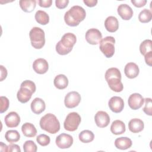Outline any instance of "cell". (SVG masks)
<instances>
[{
    "label": "cell",
    "mask_w": 152,
    "mask_h": 152,
    "mask_svg": "<svg viewBox=\"0 0 152 152\" xmlns=\"http://www.w3.org/2000/svg\"><path fill=\"white\" fill-rule=\"evenodd\" d=\"M115 39L112 36H106L100 42L99 49L106 58H111L115 53Z\"/></svg>",
    "instance_id": "52a82bcc"
},
{
    "label": "cell",
    "mask_w": 152,
    "mask_h": 152,
    "mask_svg": "<svg viewBox=\"0 0 152 152\" xmlns=\"http://www.w3.org/2000/svg\"><path fill=\"white\" fill-rule=\"evenodd\" d=\"M86 41L90 45H97L102 40V34L97 28H90L88 30L85 35Z\"/></svg>",
    "instance_id": "30bf717a"
},
{
    "label": "cell",
    "mask_w": 152,
    "mask_h": 152,
    "mask_svg": "<svg viewBox=\"0 0 152 152\" xmlns=\"http://www.w3.org/2000/svg\"><path fill=\"white\" fill-rule=\"evenodd\" d=\"M144 102V99L139 93H133L128 98V103L129 107L133 110H137L141 107Z\"/></svg>",
    "instance_id": "7c38bea8"
},
{
    "label": "cell",
    "mask_w": 152,
    "mask_h": 152,
    "mask_svg": "<svg viewBox=\"0 0 152 152\" xmlns=\"http://www.w3.org/2000/svg\"><path fill=\"white\" fill-rule=\"evenodd\" d=\"M39 124L42 129L50 134H56L60 129L59 121L52 113H47L42 117Z\"/></svg>",
    "instance_id": "277c9868"
},
{
    "label": "cell",
    "mask_w": 152,
    "mask_h": 152,
    "mask_svg": "<svg viewBox=\"0 0 152 152\" xmlns=\"http://www.w3.org/2000/svg\"><path fill=\"white\" fill-rule=\"evenodd\" d=\"M23 135L27 137H34L37 134V129L34 125L30 122H26L21 126Z\"/></svg>",
    "instance_id": "cb8c5ba5"
},
{
    "label": "cell",
    "mask_w": 152,
    "mask_h": 152,
    "mask_svg": "<svg viewBox=\"0 0 152 152\" xmlns=\"http://www.w3.org/2000/svg\"><path fill=\"white\" fill-rule=\"evenodd\" d=\"M35 83L31 80L24 81L20 86V88L17 92V97L21 103H27L31 99L33 93L36 91Z\"/></svg>",
    "instance_id": "5b68a950"
},
{
    "label": "cell",
    "mask_w": 152,
    "mask_h": 152,
    "mask_svg": "<svg viewBox=\"0 0 152 152\" xmlns=\"http://www.w3.org/2000/svg\"><path fill=\"white\" fill-rule=\"evenodd\" d=\"M86 16V12L83 7L79 5H74L65 12L64 21L68 26L75 27L85 19Z\"/></svg>",
    "instance_id": "6da1fadb"
},
{
    "label": "cell",
    "mask_w": 152,
    "mask_h": 152,
    "mask_svg": "<svg viewBox=\"0 0 152 152\" xmlns=\"http://www.w3.org/2000/svg\"><path fill=\"white\" fill-rule=\"evenodd\" d=\"M125 125L121 120L114 121L110 126V131L115 135H120L125 132Z\"/></svg>",
    "instance_id": "603a6c76"
},
{
    "label": "cell",
    "mask_w": 152,
    "mask_h": 152,
    "mask_svg": "<svg viewBox=\"0 0 152 152\" xmlns=\"http://www.w3.org/2000/svg\"><path fill=\"white\" fill-rule=\"evenodd\" d=\"M4 122L7 127L15 128L19 125L20 117L17 112H11L5 116Z\"/></svg>",
    "instance_id": "2e32d148"
},
{
    "label": "cell",
    "mask_w": 152,
    "mask_h": 152,
    "mask_svg": "<svg viewBox=\"0 0 152 152\" xmlns=\"http://www.w3.org/2000/svg\"><path fill=\"white\" fill-rule=\"evenodd\" d=\"M38 3L40 7L43 8H49L52 5V0H39Z\"/></svg>",
    "instance_id": "8d00e7d4"
},
{
    "label": "cell",
    "mask_w": 152,
    "mask_h": 152,
    "mask_svg": "<svg viewBox=\"0 0 152 152\" xmlns=\"http://www.w3.org/2000/svg\"><path fill=\"white\" fill-rule=\"evenodd\" d=\"M19 4L23 11L31 12L36 8V1L35 0H21L19 1Z\"/></svg>",
    "instance_id": "484cf974"
},
{
    "label": "cell",
    "mask_w": 152,
    "mask_h": 152,
    "mask_svg": "<svg viewBox=\"0 0 152 152\" xmlns=\"http://www.w3.org/2000/svg\"><path fill=\"white\" fill-rule=\"evenodd\" d=\"M132 142L131 140L128 137H119L115 140V145L119 150H124L130 148L132 146Z\"/></svg>",
    "instance_id": "7402d4cb"
},
{
    "label": "cell",
    "mask_w": 152,
    "mask_h": 152,
    "mask_svg": "<svg viewBox=\"0 0 152 152\" xmlns=\"http://www.w3.org/2000/svg\"><path fill=\"white\" fill-rule=\"evenodd\" d=\"M5 138L8 142L12 143L19 141L20 139V135L17 130L11 129L6 132L5 134Z\"/></svg>",
    "instance_id": "f1b7e54d"
},
{
    "label": "cell",
    "mask_w": 152,
    "mask_h": 152,
    "mask_svg": "<svg viewBox=\"0 0 152 152\" xmlns=\"http://www.w3.org/2000/svg\"><path fill=\"white\" fill-rule=\"evenodd\" d=\"M145 106L142 109L144 112L149 116L152 115V103L151 98H145L144 99Z\"/></svg>",
    "instance_id": "836d02e7"
},
{
    "label": "cell",
    "mask_w": 152,
    "mask_h": 152,
    "mask_svg": "<svg viewBox=\"0 0 152 152\" xmlns=\"http://www.w3.org/2000/svg\"><path fill=\"white\" fill-rule=\"evenodd\" d=\"M0 68H1V81H2L4 79L6 78L7 76V69L3 66V65H0Z\"/></svg>",
    "instance_id": "60d3db41"
},
{
    "label": "cell",
    "mask_w": 152,
    "mask_h": 152,
    "mask_svg": "<svg viewBox=\"0 0 152 152\" xmlns=\"http://www.w3.org/2000/svg\"><path fill=\"white\" fill-rule=\"evenodd\" d=\"M77 41L76 36L72 33L64 34L61 40L56 45V51L61 55L68 54L72 49Z\"/></svg>",
    "instance_id": "3957f363"
},
{
    "label": "cell",
    "mask_w": 152,
    "mask_h": 152,
    "mask_svg": "<svg viewBox=\"0 0 152 152\" xmlns=\"http://www.w3.org/2000/svg\"><path fill=\"white\" fill-rule=\"evenodd\" d=\"M104 27L107 31L114 33L119 28V22L118 19L114 16H109L104 21Z\"/></svg>",
    "instance_id": "44dd1931"
},
{
    "label": "cell",
    "mask_w": 152,
    "mask_h": 152,
    "mask_svg": "<svg viewBox=\"0 0 152 152\" xmlns=\"http://www.w3.org/2000/svg\"><path fill=\"white\" fill-rule=\"evenodd\" d=\"M105 79L110 88L115 92H121L124 86L121 82V73L117 68H110L105 73Z\"/></svg>",
    "instance_id": "7a4b0ae2"
},
{
    "label": "cell",
    "mask_w": 152,
    "mask_h": 152,
    "mask_svg": "<svg viewBox=\"0 0 152 152\" xmlns=\"http://www.w3.org/2000/svg\"><path fill=\"white\" fill-rule=\"evenodd\" d=\"M131 3L136 7L141 8L144 7L146 3V0H131Z\"/></svg>",
    "instance_id": "74e56055"
},
{
    "label": "cell",
    "mask_w": 152,
    "mask_h": 152,
    "mask_svg": "<svg viewBox=\"0 0 152 152\" xmlns=\"http://www.w3.org/2000/svg\"><path fill=\"white\" fill-rule=\"evenodd\" d=\"M8 151H17V152H20L21 149L20 148V146L17 144H11L8 145Z\"/></svg>",
    "instance_id": "ab89813d"
},
{
    "label": "cell",
    "mask_w": 152,
    "mask_h": 152,
    "mask_svg": "<svg viewBox=\"0 0 152 152\" xmlns=\"http://www.w3.org/2000/svg\"><path fill=\"white\" fill-rule=\"evenodd\" d=\"M78 138L81 142L83 143H88L93 141L94 135L93 132L90 130H84L79 134Z\"/></svg>",
    "instance_id": "83f0119b"
},
{
    "label": "cell",
    "mask_w": 152,
    "mask_h": 152,
    "mask_svg": "<svg viewBox=\"0 0 152 152\" xmlns=\"http://www.w3.org/2000/svg\"><path fill=\"white\" fill-rule=\"evenodd\" d=\"M23 150L24 152H36L37 147L32 140H27L23 144Z\"/></svg>",
    "instance_id": "1f68e13d"
},
{
    "label": "cell",
    "mask_w": 152,
    "mask_h": 152,
    "mask_svg": "<svg viewBox=\"0 0 152 152\" xmlns=\"http://www.w3.org/2000/svg\"><path fill=\"white\" fill-rule=\"evenodd\" d=\"M144 59L145 63L150 66L152 65V51L147 53L144 55Z\"/></svg>",
    "instance_id": "f35d334b"
},
{
    "label": "cell",
    "mask_w": 152,
    "mask_h": 152,
    "mask_svg": "<svg viewBox=\"0 0 152 152\" xmlns=\"http://www.w3.org/2000/svg\"><path fill=\"white\" fill-rule=\"evenodd\" d=\"M83 2L88 7H93L97 4V0H83Z\"/></svg>",
    "instance_id": "b9f144b4"
},
{
    "label": "cell",
    "mask_w": 152,
    "mask_h": 152,
    "mask_svg": "<svg viewBox=\"0 0 152 152\" xmlns=\"http://www.w3.org/2000/svg\"><path fill=\"white\" fill-rule=\"evenodd\" d=\"M1 101V107H0V113H2L7 110L9 107L10 102L7 97L5 96H1L0 97Z\"/></svg>",
    "instance_id": "e575fe53"
},
{
    "label": "cell",
    "mask_w": 152,
    "mask_h": 152,
    "mask_svg": "<svg viewBox=\"0 0 152 152\" xmlns=\"http://www.w3.org/2000/svg\"><path fill=\"white\" fill-rule=\"evenodd\" d=\"M144 124L142 120L138 118H134L129 121L128 123V128L133 133H138L143 130Z\"/></svg>",
    "instance_id": "ffe728a7"
},
{
    "label": "cell",
    "mask_w": 152,
    "mask_h": 152,
    "mask_svg": "<svg viewBox=\"0 0 152 152\" xmlns=\"http://www.w3.org/2000/svg\"><path fill=\"white\" fill-rule=\"evenodd\" d=\"M31 46L37 49H42L45 44V34L44 31L38 27H33L29 32Z\"/></svg>",
    "instance_id": "8992f818"
},
{
    "label": "cell",
    "mask_w": 152,
    "mask_h": 152,
    "mask_svg": "<svg viewBox=\"0 0 152 152\" xmlns=\"http://www.w3.org/2000/svg\"><path fill=\"white\" fill-rule=\"evenodd\" d=\"M81 118L80 115L77 112H71L66 116L64 122V127L65 130L68 131H75L77 129Z\"/></svg>",
    "instance_id": "ba28073f"
},
{
    "label": "cell",
    "mask_w": 152,
    "mask_h": 152,
    "mask_svg": "<svg viewBox=\"0 0 152 152\" xmlns=\"http://www.w3.org/2000/svg\"><path fill=\"white\" fill-rule=\"evenodd\" d=\"M36 141L39 145H40L41 146L45 147L48 145L50 143V138L48 135L43 134H40L37 137Z\"/></svg>",
    "instance_id": "d6a6232c"
},
{
    "label": "cell",
    "mask_w": 152,
    "mask_h": 152,
    "mask_svg": "<svg viewBox=\"0 0 152 152\" xmlns=\"http://www.w3.org/2000/svg\"><path fill=\"white\" fill-rule=\"evenodd\" d=\"M94 121L99 128L106 127L110 122L109 115L104 111H98L94 116Z\"/></svg>",
    "instance_id": "5bb4252c"
},
{
    "label": "cell",
    "mask_w": 152,
    "mask_h": 152,
    "mask_svg": "<svg viewBox=\"0 0 152 152\" xmlns=\"http://www.w3.org/2000/svg\"><path fill=\"white\" fill-rule=\"evenodd\" d=\"M81 97L80 94L75 91H70L66 94L64 99L65 106L69 109L74 108L80 103Z\"/></svg>",
    "instance_id": "9c48e42d"
},
{
    "label": "cell",
    "mask_w": 152,
    "mask_h": 152,
    "mask_svg": "<svg viewBox=\"0 0 152 152\" xmlns=\"http://www.w3.org/2000/svg\"><path fill=\"white\" fill-rule=\"evenodd\" d=\"M117 11L119 16L124 20H129L133 16V10L130 6L126 4H122L118 6Z\"/></svg>",
    "instance_id": "e0dca14e"
},
{
    "label": "cell",
    "mask_w": 152,
    "mask_h": 152,
    "mask_svg": "<svg viewBox=\"0 0 152 152\" xmlns=\"http://www.w3.org/2000/svg\"><path fill=\"white\" fill-rule=\"evenodd\" d=\"M0 150L1 151H8V146L3 142H0Z\"/></svg>",
    "instance_id": "7bdbcfd3"
},
{
    "label": "cell",
    "mask_w": 152,
    "mask_h": 152,
    "mask_svg": "<svg viewBox=\"0 0 152 152\" xmlns=\"http://www.w3.org/2000/svg\"><path fill=\"white\" fill-rule=\"evenodd\" d=\"M69 3L68 0H56L55 5L59 9H64L66 8Z\"/></svg>",
    "instance_id": "d590c367"
},
{
    "label": "cell",
    "mask_w": 152,
    "mask_h": 152,
    "mask_svg": "<svg viewBox=\"0 0 152 152\" xmlns=\"http://www.w3.org/2000/svg\"><path fill=\"white\" fill-rule=\"evenodd\" d=\"M53 84L55 87L58 89L63 90L67 87L68 85V80L65 75L59 74L54 78Z\"/></svg>",
    "instance_id": "d4e9b609"
},
{
    "label": "cell",
    "mask_w": 152,
    "mask_h": 152,
    "mask_svg": "<svg viewBox=\"0 0 152 152\" xmlns=\"http://www.w3.org/2000/svg\"><path fill=\"white\" fill-rule=\"evenodd\" d=\"M152 41L150 39L144 40L140 45V51L142 55H145L147 53L151 52Z\"/></svg>",
    "instance_id": "4dcf8cb0"
},
{
    "label": "cell",
    "mask_w": 152,
    "mask_h": 152,
    "mask_svg": "<svg viewBox=\"0 0 152 152\" xmlns=\"http://www.w3.org/2000/svg\"><path fill=\"white\" fill-rule=\"evenodd\" d=\"M55 142L59 148H68L73 144V138L69 134L62 133L56 137Z\"/></svg>",
    "instance_id": "8fae6325"
},
{
    "label": "cell",
    "mask_w": 152,
    "mask_h": 152,
    "mask_svg": "<svg viewBox=\"0 0 152 152\" xmlns=\"http://www.w3.org/2000/svg\"><path fill=\"white\" fill-rule=\"evenodd\" d=\"M31 111L37 115H39L42 113L46 108V104L43 100L40 98H35L31 103Z\"/></svg>",
    "instance_id": "d6986e66"
},
{
    "label": "cell",
    "mask_w": 152,
    "mask_h": 152,
    "mask_svg": "<svg viewBox=\"0 0 152 152\" xmlns=\"http://www.w3.org/2000/svg\"><path fill=\"white\" fill-rule=\"evenodd\" d=\"M34 18L36 21L40 24L46 25L49 22V16L44 11L38 10L36 11Z\"/></svg>",
    "instance_id": "4316f807"
},
{
    "label": "cell",
    "mask_w": 152,
    "mask_h": 152,
    "mask_svg": "<svg viewBox=\"0 0 152 152\" xmlns=\"http://www.w3.org/2000/svg\"><path fill=\"white\" fill-rule=\"evenodd\" d=\"M110 109L114 113H118L122 111L124 107V100L118 96L112 97L108 102Z\"/></svg>",
    "instance_id": "4fadbf2b"
},
{
    "label": "cell",
    "mask_w": 152,
    "mask_h": 152,
    "mask_svg": "<svg viewBox=\"0 0 152 152\" xmlns=\"http://www.w3.org/2000/svg\"><path fill=\"white\" fill-rule=\"evenodd\" d=\"M125 75L130 79L136 78L140 72L138 66L134 62H129L126 64L124 68Z\"/></svg>",
    "instance_id": "ac0fdd59"
},
{
    "label": "cell",
    "mask_w": 152,
    "mask_h": 152,
    "mask_svg": "<svg viewBox=\"0 0 152 152\" xmlns=\"http://www.w3.org/2000/svg\"><path fill=\"white\" fill-rule=\"evenodd\" d=\"M152 18L151 11L148 9L142 10L138 15V20L142 23L150 22Z\"/></svg>",
    "instance_id": "f546056e"
},
{
    "label": "cell",
    "mask_w": 152,
    "mask_h": 152,
    "mask_svg": "<svg viewBox=\"0 0 152 152\" xmlns=\"http://www.w3.org/2000/svg\"><path fill=\"white\" fill-rule=\"evenodd\" d=\"M33 70L39 74H45L49 69V64L47 61L43 58H38L33 63Z\"/></svg>",
    "instance_id": "9a60e30c"
}]
</instances>
